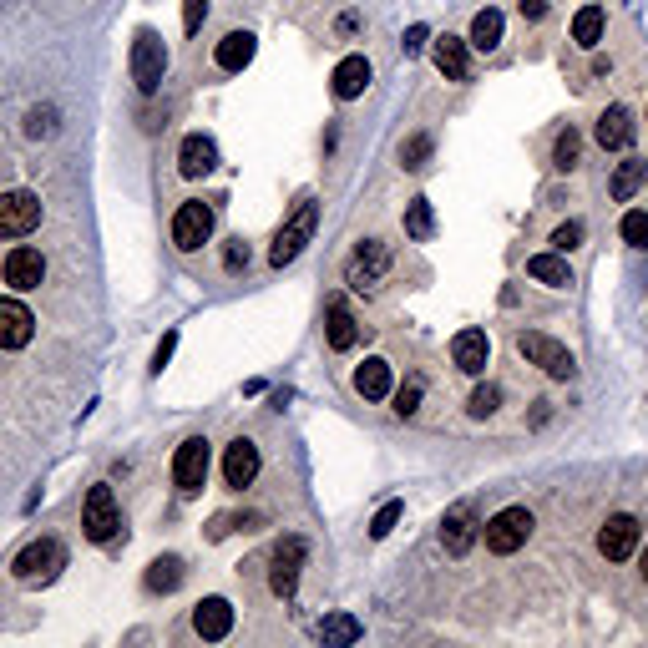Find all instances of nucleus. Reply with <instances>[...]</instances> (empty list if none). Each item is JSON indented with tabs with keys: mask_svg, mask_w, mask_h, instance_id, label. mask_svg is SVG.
<instances>
[{
	"mask_svg": "<svg viewBox=\"0 0 648 648\" xmlns=\"http://www.w3.org/2000/svg\"><path fill=\"white\" fill-rule=\"evenodd\" d=\"M643 178H648V162H638V157H633V162H618V173H613V198L628 203V198L643 188Z\"/></svg>",
	"mask_w": 648,
	"mask_h": 648,
	"instance_id": "obj_31",
	"label": "nucleus"
},
{
	"mask_svg": "<svg viewBox=\"0 0 648 648\" xmlns=\"http://www.w3.org/2000/svg\"><path fill=\"white\" fill-rule=\"evenodd\" d=\"M497 405H502V390H497V385H476L471 400H466V411H471L476 421H486V416L497 411Z\"/></svg>",
	"mask_w": 648,
	"mask_h": 648,
	"instance_id": "obj_36",
	"label": "nucleus"
},
{
	"mask_svg": "<svg viewBox=\"0 0 648 648\" xmlns=\"http://www.w3.org/2000/svg\"><path fill=\"white\" fill-rule=\"evenodd\" d=\"M451 360H456L466 375H481L486 360H492V340H486L481 330H461V335L451 340Z\"/></svg>",
	"mask_w": 648,
	"mask_h": 648,
	"instance_id": "obj_20",
	"label": "nucleus"
},
{
	"mask_svg": "<svg viewBox=\"0 0 648 648\" xmlns=\"http://www.w3.org/2000/svg\"><path fill=\"white\" fill-rule=\"evenodd\" d=\"M36 335V314L21 299H0V350H26Z\"/></svg>",
	"mask_w": 648,
	"mask_h": 648,
	"instance_id": "obj_13",
	"label": "nucleus"
},
{
	"mask_svg": "<svg viewBox=\"0 0 648 648\" xmlns=\"http://www.w3.org/2000/svg\"><path fill=\"white\" fill-rule=\"evenodd\" d=\"M81 527H87L92 542H112L122 532V512H117V497H112V486L97 481L92 492H87V507H81Z\"/></svg>",
	"mask_w": 648,
	"mask_h": 648,
	"instance_id": "obj_6",
	"label": "nucleus"
},
{
	"mask_svg": "<svg viewBox=\"0 0 648 648\" xmlns=\"http://www.w3.org/2000/svg\"><path fill=\"white\" fill-rule=\"evenodd\" d=\"M304 557H309L304 537H284V542L274 547V567H269V588H274V598H294Z\"/></svg>",
	"mask_w": 648,
	"mask_h": 648,
	"instance_id": "obj_11",
	"label": "nucleus"
},
{
	"mask_svg": "<svg viewBox=\"0 0 648 648\" xmlns=\"http://www.w3.org/2000/svg\"><path fill=\"white\" fill-rule=\"evenodd\" d=\"M638 573H643V583H648V547H643V557H638Z\"/></svg>",
	"mask_w": 648,
	"mask_h": 648,
	"instance_id": "obj_46",
	"label": "nucleus"
},
{
	"mask_svg": "<svg viewBox=\"0 0 648 648\" xmlns=\"http://www.w3.org/2000/svg\"><path fill=\"white\" fill-rule=\"evenodd\" d=\"M16 567V583H26V588H46L61 567H66V547L56 542V537H41V542H31V547H21V557L11 562Z\"/></svg>",
	"mask_w": 648,
	"mask_h": 648,
	"instance_id": "obj_1",
	"label": "nucleus"
},
{
	"mask_svg": "<svg viewBox=\"0 0 648 648\" xmlns=\"http://www.w3.org/2000/svg\"><path fill=\"white\" fill-rule=\"evenodd\" d=\"M314 223H319V203H314V198H304V203L294 208V218L279 228L274 249H269V264H274V269H284V264H294V259L304 254V243L314 238Z\"/></svg>",
	"mask_w": 648,
	"mask_h": 648,
	"instance_id": "obj_2",
	"label": "nucleus"
},
{
	"mask_svg": "<svg viewBox=\"0 0 648 648\" xmlns=\"http://www.w3.org/2000/svg\"><path fill=\"white\" fill-rule=\"evenodd\" d=\"M36 223H41V198L36 193H26V188L0 193V238H26Z\"/></svg>",
	"mask_w": 648,
	"mask_h": 648,
	"instance_id": "obj_10",
	"label": "nucleus"
},
{
	"mask_svg": "<svg viewBox=\"0 0 648 648\" xmlns=\"http://www.w3.org/2000/svg\"><path fill=\"white\" fill-rule=\"evenodd\" d=\"M517 11H522V21H542L547 16V0H517Z\"/></svg>",
	"mask_w": 648,
	"mask_h": 648,
	"instance_id": "obj_44",
	"label": "nucleus"
},
{
	"mask_svg": "<svg viewBox=\"0 0 648 648\" xmlns=\"http://www.w3.org/2000/svg\"><path fill=\"white\" fill-rule=\"evenodd\" d=\"M385 274H390V249H385L380 238H365L360 249L350 254V264H345V284L355 294H375L385 284Z\"/></svg>",
	"mask_w": 648,
	"mask_h": 648,
	"instance_id": "obj_3",
	"label": "nucleus"
},
{
	"mask_svg": "<svg viewBox=\"0 0 648 648\" xmlns=\"http://www.w3.org/2000/svg\"><path fill=\"white\" fill-rule=\"evenodd\" d=\"M203 16H208V0H183V31H188V36H198Z\"/></svg>",
	"mask_w": 648,
	"mask_h": 648,
	"instance_id": "obj_42",
	"label": "nucleus"
},
{
	"mask_svg": "<svg viewBox=\"0 0 648 648\" xmlns=\"http://www.w3.org/2000/svg\"><path fill=\"white\" fill-rule=\"evenodd\" d=\"M178 583H183V562L178 557H157L147 567V593H173Z\"/></svg>",
	"mask_w": 648,
	"mask_h": 648,
	"instance_id": "obj_30",
	"label": "nucleus"
},
{
	"mask_svg": "<svg viewBox=\"0 0 648 648\" xmlns=\"http://www.w3.org/2000/svg\"><path fill=\"white\" fill-rule=\"evenodd\" d=\"M162 71H168V46H162L157 31H137L132 36V81H137V92H157L162 87Z\"/></svg>",
	"mask_w": 648,
	"mask_h": 648,
	"instance_id": "obj_5",
	"label": "nucleus"
},
{
	"mask_svg": "<svg viewBox=\"0 0 648 648\" xmlns=\"http://www.w3.org/2000/svg\"><path fill=\"white\" fill-rule=\"evenodd\" d=\"M578 243H583V223H578V218H567V223H557V228H552V249H557V254L578 249Z\"/></svg>",
	"mask_w": 648,
	"mask_h": 648,
	"instance_id": "obj_38",
	"label": "nucleus"
},
{
	"mask_svg": "<svg viewBox=\"0 0 648 648\" xmlns=\"http://www.w3.org/2000/svg\"><path fill=\"white\" fill-rule=\"evenodd\" d=\"M355 390H360L365 400H385V395H390V365H385V360H365V365L355 370Z\"/></svg>",
	"mask_w": 648,
	"mask_h": 648,
	"instance_id": "obj_27",
	"label": "nucleus"
},
{
	"mask_svg": "<svg viewBox=\"0 0 648 648\" xmlns=\"http://www.w3.org/2000/svg\"><path fill=\"white\" fill-rule=\"evenodd\" d=\"M405 233H411L416 243H426V238L436 233V213H431L426 198H411V203H405Z\"/></svg>",
	"mask_w": 648,
	"mask_h": 648,
	"instance_id": "obj_32",
	"label": "nucleus"
},
{
	"mask_svg": "<svg viewBox=\"0 0 648 648\" xmlns=\"http://www.w3.org/2000/svg\"><path fill=\"white\" fill-rule=\"evenodd\" d=\"M578 157H583V137H578V127H562L557 142H552V168L573 173V168H578Z\"/></svg>",
	"mask_w": 648,
	"mask_h": 648,
	"instance_id": "obj_29",
	"label": "nucleus"
},
{
	"mask_svg": "<svg viewBox=\"0 0 648 648\" xmlns=\"http://www.w3.org/2000/svg\"><path fill=\"white\" fill-rule=\"evenodd\" d=\"M481 537H486V552L512 557V552L527 547V537H532V512H527V507H502L492 522L481 527Z\"/></svg>",
	"mask_w": 648,
	"mask_h": 648,
	"instance_id": "obj_4",
	"label": "nucleus"
},
{
	"mask_svg": "<svg viewBox=\"0 0 648 648\" xmlns=\"http://www.w3.org/2000/svg\"><path fill=\"white\" fill-rule=\"evenodd\" d=\"M638 537H643V522L628 517V512H618V517L603 522V532H598V552H603L608 562H628V557L638 552Z\"/></svg>",
	"mask_w": 648,
	"mask_h": 648,
	"instance_id": "obj_12",
	"label": "nucleus"
},
{
	"mask_svg": "<svg viewBox=\"0 0 648 648\" xmlns=\"http://www.w3.org/2000/svg\"><path fill=\"white\" fill-rule=\"evenodd\" d=\"M426 41H431V31H426V26H411V31H405V51H421Z\"/></svg>",
	"mask_w": 648,
	"mask_h": 648,
	"instance_id": "obj_45",
	"label": "nucleus"
},
{
	"mask_svg": "<svg viewBox=\"0 0 648 648\" xmlns=\"http://www.w3.org/2000/svg\"><path fill=\"white\" fill-rule=\"evenodd\" d=\"M259 476V446L249 441V436H238L233 446H228V456H223V481L233 486V492H243Z\"/></svg>",
	"mask_w": 648,
	"mask_h": 648,
	"instance_id": "obj_14",
	"label": "nucleus"
},
{
	"mask_svg": "<svg viewBox=\"0 0 648 648\" xmlns=\"http://www.w3.org/2000/svg\"><path fill=\"white\" fill-rule=\"evenodd\" d=\"M324 340H330V350H350L355 340H360V324H355V314L335 299L330 304V324H324Z\"/></svg>",
	"mask_w": 648,
	"mask_h": 648,
	"instance_id": "obj_24",
	"label": "nucleus"
},
{
	"mask_svg": "<svg viewBox=\"0 0 648 648\" xmlns=\"http://www.w3.org/2000/svg\"><path fill=\"white\" fill-rule=\"evenodd\" d=\"M208 466H213V451H208V441H203V436H188V441L178 446V456H173V481H178V492H183V497L203 492Z\"/></svg>",
	"mask_w": 648,
	"mask_h": 648,
	"instance_id": "obj_7",
	"label": "nucleus"
},
{
	"mask_svg": "<svg viewBox=\"0 0 648 648\" xmlns=\"http://www.w3.org/2000/svg\"><path fill=\"white\" fill-rule=\"evenodd\" d=\"M41 279H46V259H41L36 249H11V254H6V284H11L16 294L41 289Z\"/></svg>",
	"mask_w": 648,
	"mask_h": 648,
	"instance_id": "obj_17",
	"label": "nucleus"
},
{
	"mask_svg": "<svg viewBox=\"0 0 648 648\" xmlns=\"http://www.w3.org/2000/svg\"><path fill=\"white\" fill-rule=\"evenodd\" d=\"M213 238V208L203 203V198H188L178 213H173V243L183 254H193V249H203V243Z\"/></svg>",
	"mask_w": 648,
	"mask_h": 648,
	"instance_id": "obj_9",
	"label": "nucleus"
},
{
	"mask_svg": "<svg viewBox=\"0 0 648 648\" xmlns=\"http://www.w3.org/2000/svg\"><path fill=\"white\" fill-rule=\"evenodd\" d=\"M517 350L532 360V365H542L552 380H573V370H578V360H573V350L567 345H557V340H547V335H517Z\"/></svg>",
	"mask_w": 648,
	"mask_h": 648,
	"instance_id": "obj_8",
	"label": "nucleus"
},
{
	"mask_svg": "<svg viewBox=\"0 0 648 648\" xmlns=\"http://www.w3.org/2000/svg\"><path fill=\"white\" fill-rule=\"evenodd\" d=\"M400 517H405V507H400V502H385V507L375 512V522H370V537H390Z\"/></svg>",
	"mask_w": 648,
	"mask_h": 648,
	"instance_id": "obj_39",
	"label": "nucleus"
},
{
	"mask_svg": "<svg viewBox=\"0 0 648 648\" xmlns=\"http://www.w3.org/2000/svg\"><path fill=\"white\" fill-rule=\"evenodd\" d=\"M618 233H623V243H633V249H648V213H643V208L623 213Z\"/></svg>",
	"mask_w": 648,
	"mask_h": 648,
	"instance_id": "obj_35",
	"label": "nucleus"
},
{
	"mask_svg": "<svg viewBox=\"0 0 648 648\" xmlns=\"http://www.w3.org/2000/svg\"><path fill=\"white\" fill-rule=\"evenodd\" d=\"M223 269H228V274H238V269H249V243H243V238H233L228 249H223Z\"/></svg>",
	"mask_w": 648,
	"mask_h": 648,
	"instance_id": "obj_41",
	"label": "nucleus"
},
{
	"mask_svg": "<svg viewBox=\"0 0 648 648\" xmlns=\"http://www.w3.org/2000/svg\"><path fill=\"white\" fill-rule=\"evenodd\" d=\"M436 66H441L446 81H466V76H471L466 41H461V36H441V41H436Z\"/></svg>",
	"mask_w": 648,
	"mask_h": 648,
	"instance_id": "obj_23",
	"label": "nucleus"
},
{
	"mask_svg": "<svg viewBox=\"0 0 648 648\" xmlns=\"http://www.w3.org/2000/svg\"><path fill=\"white\" fill-rule=\"evenodd\" d=\"M603 31H608V11H603V6H583V11L573 16V41H578L583 51H593V46L603 41Z\"/></svg>",
	"mask_w": 648,
	"mask_h": 648,
	"instance_id": "obj_26",
	"label": "nucleus"
},
{
	"mask_svg": "<svg viewBox=\"0 0 648 648\" xmlns=\"http://www.w3.org/2000/svg\"><path fill=\"white\" fill-rule=\"evenodd\" d=\"M56 132V107H36L26 117V137H51Z\"/></svg>",
	"mask_w": 648,
	"mask_h": 648,
	"instance_id": "obj_40",
	"label": "nucleus"
},
{
	"mask_svg": "<svg viewBox=\"0 0 648 648\" xmlns=\"http://www.w3.org/2000/svg\"><path fill=\"white\" fill-rule=\"evenodd\" d=\"M471 542H476V512H471V502H456V507L446 512V522H441V547H446L451 557H461Z\"/></svg>",
	"mask_w": 648,
	"mask_h": 648,
	"instance_id": "obj_18",
	"label": "nucleus"
},
{
	"mask_svg": "<svg viewBox=\"0 0 648 648\" xmlns=\"http://www.w3.org/2000/svg\"><path fill=\"white\" fill-rule=\"evenodd\" d=\"M213 168H218V147H213V137H203V132L183 137V147H178V173H183V178H208Z\"/></svg>",
	"mask_w": 648,
	"mask_h": 648,
	"instance_id": "obj_15",
	"label": "nucleus"
},
{
	"mask_svg": "<svg viewBox=\"0 0 648 648\" xmlns=\"http://www.w3.org/2000/svg\"><path fill=\"white\" fill-rule=\"evenodd\" d=\"M319 638H324V643H355V638H360V623H355L350 613H335V618L319 623Z\"/></svg>",
	"mask_w": 648,
	"mask_h": 648,
	"instance_id": "obj_33",
	"label": "nucleus"
},
{
	"mask_svg": "<svg viewBox=\"0 0 648 648\" xmlns=\"http://www.w3.org/2000/svg\"><path fill=\"white\" fill-rule=\"evenodd\" d=\"M527 274L537 284H547V289H567V284H573V269H567V259H557V254H532Z\"/></svg>",
	"mask_w": 648,
	"mask_h": 648,
	"instance_id": "obj_25",
	"label": "nucleus"
},
{
	"mask_svg": "<svg viewBox=\"0 0 648 648\" xmlns=\"http://www.w3.org/2000/svg\"><path fill=\"white\" fill-rule=\"evenodd\" d=\"M426 157H431V137H426V132H416L411 142L400 147V162H405L411 173H421V168H426Z\"/></svg>",
	"mask_w": 648,
	"mask_h": 648,
	"instance_id": "obj_37",
	"label": "nucleus"
},
{
	"mask_svg": "<svg viewBox=\"0 0 648 648\" xmlns=\"http://www.w3.org/2000/svg\"><path fill=\"white\" fill-rule=\"evenodd\" d=\"M593 137H598L603 152H623V147L633 142V112H628V107H603Z\"/></svg>",
	"mask_w": 648,
	"mask_h": 648,
	"instance_id": "obj_16",
	"label": "nucleus"
},
{
	"mask_svg": "<svg viewBox=\"0 0 648 648\" xmlns=\"http://www.w3.org/2000/svg\"><path fill=\"white\" fill-rule=\"evenodd\" d=\"M173 350H178V335H162V345H157V355H152V370H162L173 360Z\"/></svg>",
	"mask_w": 648,
	"mask_h": 648,
	"instance_id": "obj_43",
	"label": "nucleus"
},
{
	"mask_svg": "<svg viewBox=\"0 0 648 648\" xmlns=\"http://www.w3.org/2000/svg\"><path fill=\"white\" fill-rule=\"evenodd\" d=\"M254 31H228L223 41H218V51H213V61H218V71H243L254 61Z\"/></svg>",
	"mask_w": 648,
	"mask_h": 648,
	"instance_id": "obj_22",
	"label": "nucleus"
},
{
	"mask_svg": "<svg viewBox=\"0 0 648 648\" xmlns=\"http://www.w3.org/2000/svg\"><path fill=\"white\" fill-rule=\"evenodd\" d=\"M193 628H198V638H208V643L228 638V633H233V603H228V598H203L198 613H193Z\"/></svg>",
	"mask_w": 648,
	"mask_h": 648,
	"instance_id": "obj_19",
	"label": "nucleus"
},
{
	"mask_svg": "<svg viewBox=\"0 0 648 648\" xmlns=\"http://www.w3.org/2000/svg\"><path fill=\"white\" fill-rule=\"evenodd\" d=\"M421 395H426V380L411 375V380L395 390V416H416V411H421Z\"/></svg>",
	"mask_w": 648,
	"mask_h": 648,
	"instance_id": "obj_34",
	"label": "nucleus"
},
{
	"mask_svg": "<svg viewBox=\"0 0 648 648\" xmlns=\"http://www.w3.org/2000/svg\"><path fill=\"white\" fill-rule=\"evenodd\" d=\"M330 81H335V97H340V102H355V97H365V87H370V61H365V56H345Z\"/></svg>",
	"mask_w": 648,
	"mask_h": 648,
	"instance_id": "obj_21",
	"label": "nucleus"
},
{
	"mask_svg": "<svg viewBox=\"0 0 648 648\" xmlns=\"http://www.w3.org/2000/svg\"><path fill=\"white\" fill-rule=\"evenodd\" d=\"M471 46L476 51H497L502 46V11H476V21H471Z\"/></svg>",
	"mask_w": 648,
	"mask_h": 648,
	"instance_id": "obj_28",
	"label": "nucleus"
}]
</instances>
